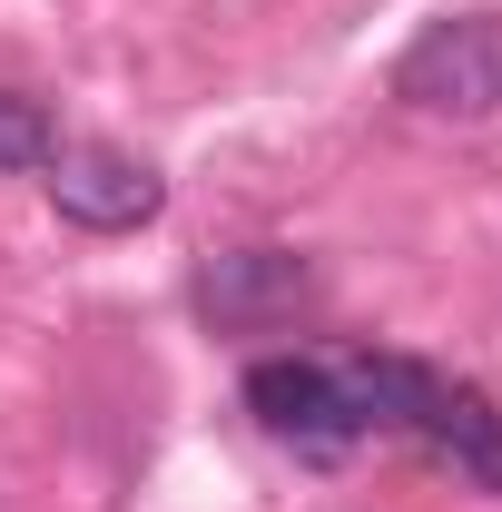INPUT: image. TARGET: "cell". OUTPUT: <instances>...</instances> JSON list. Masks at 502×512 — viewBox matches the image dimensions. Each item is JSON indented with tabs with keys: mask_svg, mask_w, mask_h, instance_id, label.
Instances as JSON below:
<instances>
[{
	"mask_svg": "<svg viewBox=\"0 0 502 512\" xmlns=\"http://www.w3.org/2000/svg\"><path fill=\"white\" fill-rule=\"evenodd\" d=\"M247 414L276 444H296L306 463H345V453L365 444V414H355L345 375L315 365V355H266V365H247Z\"/></svg>",
	"mask_w": 502,
	"mask_h": 512,
	"instance_id": "7a4b0ae2",
	"label": "cell"
},
{
	"mask_svg": "<svg viewBox=\"0 0 502 512\" xmlns=\"http://www.w3.org/2000/svg\"><path fill=\"white\" fill-rule=\"evenodd\" d=\"M50 207L89 237H128V227H148L168 207V178L148 158H128V148H60L50 158Z\"/></svg>",
	"mask_w": 502,
	"mask_h": 512,
	"instance_id": "3957f363",
	"label": "cell"
},
{
	"mask_svg": "<svg viewBox=\"0 0 502 512\" xmlns=\"http://www.w3.org/2000/svg\"><path fill=\"white\" fill-rule=\"evenodd\" d=\"M414 444L434 453L453 483H483V493H502V414L493 394H473V384H434V404L414 414Z\"/></svg>",
	"mask_w": 502,
	"mask_h": 512,
	"instance_id": "277c9868",
	"label": "cell"
},
{
	"mask_svg": "<svg viewBox=\"0 0 502 512\" xmlns=\"http://www.w3.org/2000/svg\"><path fill=\"white\" fill-rule=\"evenodd\" d=\"M50 158H60V119H50L40 99L0 89V178H20V168H50Z\"/></svg>",
	"mask_w": 502,
	"mask_h": 512,
	"instance_id": "8992f818",
	"label": "cell"
},
{
	"mask_svg": "<svg viewBox=\"0 0 502 512\" xmlns=\"http://www.w3.org/2000/svg\"><path fill=\"white\" fill-rule=\"evenodd\" d=\"M394 99L424 109V119H502V10L434 20L394 60Z\"/></svg>",
	"mask_w": 502,
	"mask_h": 512,
	"instance_id": "6da1fadb",
	"label": "cell"
},
{
	"mask_svg": "<svg viewBox=\"0 0 502 512\" xmlns=\"http://www.w3.org/2000/svg\"><path fill=\"white\" fill-rule=\"evenodd\" d=\"M197 306L217 325H266V316H296L306 306V266L286 247H237L197 276Z\"/></svg>",
	"mask_w": 502,
	"mask_h": 512,
	"instance_id": "5b68a950",
	"label": "cell"
}]
</instances>
